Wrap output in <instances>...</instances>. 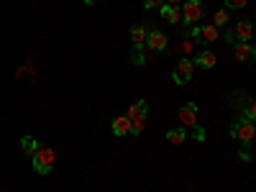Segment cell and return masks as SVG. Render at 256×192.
<instances>
[{
    "label": "cell",
    "instance_id": "cell-1",
    "mask_svg": "<svg viewBox=\"0 0 256 192\" xmlns=\"http://www.w3.org/2000/svg\"><path fill=\"white\" fill-rule=\"evenodd\" d=\"M31 164H34V172L36 174H49L54 164H56V154H54V148L52 146H38L34 156H31Z\"/></svg>",
    "mask_w": 256,
    "mask_h": 192
},
{
    "label": "cell",
    "instance_id": "cell-2",
    "mask_svg": "<svg viewBox=\"0 0 256 192\" xmlns=\"http://www.w3.org/2000/svg\"><path fill=\"white\" fill-rule=\"evenodd\" d=\"M230 136L233 138H238L241 141V146H251V141H254V136H256V126H254V120L251 118H236L230 123Z\"/></svg>",
    "mask_w": 256,
    "mask_h": 192
},
{
    "label": "cell",
    "instance_id": "cell-3",
    "mask_svg": "<svg viewBox=\"0 0 256 192\" xmlns=\"http://www.w3.org/2000/svg\"><path fill=\"white\" fill-rule=\"evenodd\" d=\"M146 116H148V102H146V100H138V102H134L131 108H128L126 118L131 120V134H134V136L144 134V128H146Z\"/></svg>",
    "mask_w": 256,
    "mask_h": 192
},
{
    "label": "cell",
    "instance_id": "cell-4",
    "mask_svg": "<svg viewBox=\"0 0 256 192\" xmlns=\"http://www.w3.org/2000/svg\"><path fill=\"white\" fill-rule=\"evenodd\" d=\"M202 3L200 0H184V8H182V24L184 26H195L200 24V18H202Z\"/></svg>",
    "mask_w": 256,
    "mask_h": 192
},
{
    "label": "cell",
    "instance_id": "cell-5",
    "mask_svg": "<svg viewBox=\"0 0 256 192\" xmlns=\"http://www.w3.org/2000/svg\"><path fill=\"white\" fill-rule=\"evenodd\" d=\"M190 36L198 44H212L216 38H220V31H218V26H192Z\"/></svg>",
    "mask_w": 256,
    "mask_h": 192
},
{
    "label": "cell",
    "instance_id": "cell-6",
    "mask_svg": "<svg viewBox=\"0 0 256 192\" xmlns=\"http://www.w3.org/2000/svg\"><path fill=\"white\" fill-rule=\"evenodd\" d=\"M192 72H195V64H192V59H180V64H177V70H174V74H172V80H174V84H187L190 80H192Z\"/></svg>",
    "mask_w": 256,
    "mask_h": 192
},
{
    "label": "cell",
    "instance_id": "cell-7",
    "mask_svg": "<svg viewBox=\"0 0 256 192\" xmlns=\"http://www.w3.org/2000/svg\"><path fill=\"white\" fill-rule=\"evenodd\" d=\"M146 46L154 49V52H164L169 46V36L164 31H148L146 34Z\"/></svg>",
    "mask_w": 256,
    "mask_h": 192
},
{
    "label": "cell",
    "instance_id": "cell-8",
    "mask_svg": "<svg viewBox=\"0 0 256 192\" xmlns=\"http://www.w3.org/2000/svg\"><path fill=\"white\" fill-rule=\"evenodd\" d=\"M180 123L182 126H198V105L195 102H184L180 108Z\"/></svg>",
    "mask_w": 256,
    "mask_h": 192
},
{
    "label": "cell",
    "instance_id": "cell-9",
    "mask_svg": "<svg viewBox=\"0 0 256 192\" xmlns=\"http://www.w3.org/2000/svg\"><path fill=\"white\" fill-rule=\"evenodd\" d=\"M236 49H233V54H236V62H251L256 56V49L254 44H248V41H238V44H233Z\"/></svg>",
    "mask_w": 256,
    "mask_h": 192
},
{
    "label": "cell",
    "instance_id": "cell-10",
    "mask_svg": "<svg viewBox=\"0 0 256 192\" xmlns=\"http://www.w3.org/2000/svg\"><path fill=\"white\" fill-rule=\"evenodd\" d=\"M110 131L120 138V136H128L131 134V120H128L126 116H118V118H113L110 120Z\"/></svg>",
    "mask_w": 256,
    "mask_h": 192
},
{
    "label": "cell",
    "instance_id": "cell-11",
    "mask_svg": "<svg viewBox=\"0 0 256 192\" xmlns=\"http://www.w3.org/2000/svg\"><path fill=\"white\" fill-rule=\"evenodd\" d=\"M216 62H218V56L216 54H212V52H200L195 59H192V64H195V67H202V70H212V67H216Z\"/></svg>",
    "mask_w": 256,
    "mask_h": 192
},
{
    "label": "cell",
    "instance_id": "cell-12",
    "mask_svg": "<svg viewBox=\"0 0 256 192\" xmlns=\"http://www.w3.org/2000/svg\"><path fill=\"white\" fill-rule=\"evenodd\" d=\"M230 34H233V38H236V44H238V41H248V38H251V34H254L251 20H241V24H238L236 28H233Z\"/></svg>",
    "mask_w": 256,
    "mask_h": 192
},
{
    "label": "cell",
    "instance_id": "cell-13",
    "mask_svg": "<svg viewBox=\"0 0 256 192\" xmlns=\"http://www.w3.org/2000/svg\"><path fill=\"white\" fill-rule=\"evenodd\" d=\"M146 34H148V28H146V26H131V41H134V49H138V46H144V44H146Z\"/></svg>",
    "mask_w": 256,
    "mask_h": 192
},
{
    "label": "cell",
    "instance_id": "cell-14",
    "mask_svg": "<svg viewBox=\"0 0 256 192\" xmlns=\"http://www.w3.org/2000/svg\"><path fill=\"white\" fill-rule=\"evenodd\" d=\"M159 8H162V16L169 20V24H174V26H177L180 20H182V13H180L177 6H159Z\"/></svg>",
    "mask_w": 256,
    "mask_h": 192
},
{
    "label": "cell",
    "instance_id": "cell-15",
    "mask_svg": "<svg viewBox=\"0 0 256 192\" xmlns=\"http://www.w3.org/2000/svg\"><path fill=\"white\" fill-rule=\"evenodd\" d=\"M184 138H187L184 136V128H169V131H166V141L174 144V146H180Z\"/></svg>",
    "mask_w": 256,
    "mask_h": 192
},
{
    "label": "cell",
    "instance_id": "cell-16",
    "mask_svg": "<svg viewBox=\"0 0 256 192\" xmlns=\"http://www.w3.org/2000/svg\"><path fill=\"white\" fill-rule=\"evenodd\" d=\"M20 146H24V152L28 154V156H34V152H36V148L41 146L34 136H24V138H20Z\"/></svg>",
    "mask_w": 256,
    "mask_h": 192
},
{
    "label": "cell",
    "instance_id": "cell-17",
    "mask_svg": "<svg viewBox=\"0 0 256 192\" xmlns=\"http://www.w3.org/2000/svg\"><path fill=\"white\" fill-rule=\"evenodd\" d=\"M244 118H256V102H254V98H246V102H244Z\"/></svg>",
    "mask_w": 256,
    "mask_h": 192
},
{
    "label": "cell",
    "instance_id": "cell-18",
    "mask_svg": "<svg viewBox=\"0 0 256 192\" xmlns=\"http://www.w3.org/2000/svg\"><path fill=\"white\" fill-rule=\"evenodd\" d=\"M131 62L136 64V67H144V64H146V54H144V46L134 49V56H131Z\"/></svg>",
    "mask_w": 256,
    "mask_h": 192
},
{
    "label": "cell",
    "instance_id": "cell-19",
    "mask_svg": "<svg viewBox=\"0 0 256 192\" xmlns=\"http://www.w3.org/2000/svg\"><path fill=\"white\" fill-rule=\"evenodd\" d=\"M228 24V10H218L212 16V26H226Z\"/></svg>",
    "mask_w": 256,
    "mask_h": 192
},
{
    "label": "cell",
    "instance_id": "cell-20",
    "mask_svg": "<svg viewBox=\"0 0 256 192\" xmlns=\"http://www.w3.org/2000/svg\"><path fill=\"white\" fill-rule=\"evenodd\" d=\"M246 3H248V0H226V8H230V10H241V8H246Z\"/></svg>",
    "mask_w": 256,
    "mask_h": 192
},
{
    "label": "cell",
    "instance_id": "cell-21",
    "mask_svg": "<svg viewBox=\"0 0 256 192\" xmlns=\"http://www.w3.org/2000/svg\"><path fill=\"white\" fill-rule=\"evenodd\" d=\"M192 131H195V138H198V141H200V144H202V141H205V128H202V126H200V123H198V126H192Z\"/></svg>",
    "mask_w": 256,
    "mask_h": 192
},
{
    "label": "cell",
    "instance_id": "cell-22",
    "mask_svg": "<svg viewBox=\"0 0 256 192\" xmlns=\"http://www.w3.org/2000/svg\"><path fill=\"white\" fill-rule=\"evenodd\" d=\"M159 6H164V0H144V8H146V10L159 8Z\"/></svg>",
    "mask_w": 256,
    "mask_h": 192
},
{
    "label": "cell",
    "instance_id": "cell-23",
    "mask_svg": "<svg viewBox=\"0 0 256 192\" xmlns=\"http://www.w3.org/2000/svg\"><path fill=\"white\" fill-rule=\"evenodd\" d=\"M238 159L241 162H251V152L248 148H238Z\"/></svg>",
    "mask_w": 256,
    "mask_h": 192
},
{
    "label": "cell",
    "instance_id": "cell-24",
    "mask_svg": "<svg viewBox=\"0 0 256 192\" xmlns=\"http://www.w3.org/2000/svg\"><path fill=\"white\" fill-rule=\"evenodd\" d=\"M182 52H184V54L192 52V38H184V41H182Z\"/></svg>",
    "mask_w": 256,
    "mask_h": 192
},
{
    "label": "cell",
    "instance_id": "cell-25",
    "mask_svg": "<svg viewBox=\"0 0 256 192\" xmlns=\"http://www.w3.org/2000/svg\"><path fill=\"white\" fill-rule=\"evenodd\" d=\"M166 3H169V6H180V3H182V0H166Z\"/></svg>",
    "mask_w": 256,
    "mask_h": 192
},
{
    "label": "cell",
    "instance_id": "cell-26",
    "mask_svg": "<svg viewBox=\"0 0 256 192\" xmlns=\"http://www.w3.org/2000/svg\"><path fill=\"white\" fill-rule=\"evenodd\" d=\"M82 3H88V6H92V3H95V0H82Z\"/></svg>",
    "mask_w": 256,
    "mask_h": 192
}]
</instances>
